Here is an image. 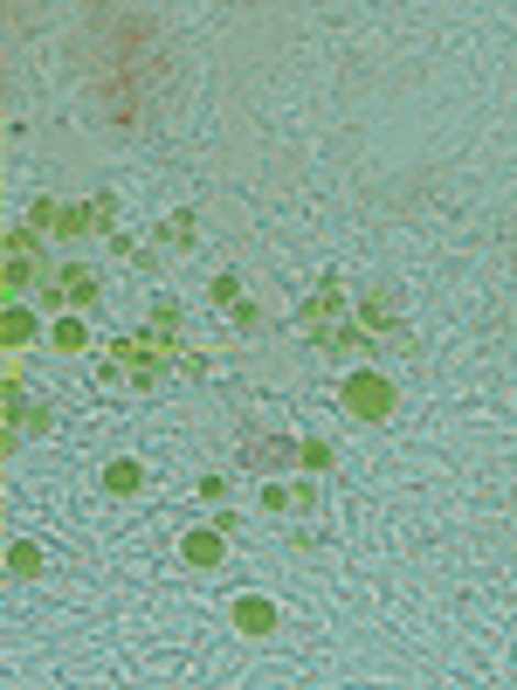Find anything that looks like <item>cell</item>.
I'll use <instances>...</instances> for the list:
<instances>
[{
    "mask_svg": "<svg viewBox=\"0 0 517 690\" xmlns=\"http://www.w3.org/2000/svg\"><path fill=\"white\" fill-rule=\"evenodd\" d=\"M42 242H90V236H111L118 228V200L111 194H90V200H29V221Z\"/></svg>",
    "mask_w": 517,
    "mask_h": 690,
    "instance_id": "cell-1",
    "label": "cell"
},
{
    "mask_svg": "<svg viewBox=\"0 0 517 690\" xmlns=\"http://www.w3.org/2000/svg\"><path fill=\"white\" fill-rule=\"evenodd\" d=\"M48 270L56 263H48V242L35 228H8V236H0V304H35Z\"/></svg>",
    "mask_w": 517,
    "mask_h": 690,
    "instance_id": "cell-2",
    "label": "cell"
},
{
    "mask_svg": "<svg viewBox=\"0 0 517 690\" xmlns=\"http://www.w3.org/2000/svg\"><path fill=\"white\" fill-rule=\"evenodd\" d=\"M166 360H173L166 339H111V352H103V380H118V387H160Z\"/></svg>",
    "mask_w": 517,
    "mask_h": 690,
    "instance_id": "cell-3",
    "label": "cell"
},
{
    "mask_svg": "<svg viewBox=\"0 0 517 690\" xmlns=\"http://www.w3.org/2000/svg\"><path fill=\"white\" fill-rule=\"evenodd\" d=\"M97 297H103V276H97L90 263H56V270H48V284H42V297H35V311H42V318H56V311H90Z\"/></svg>",
    "mask_w": 517,
    "mask_h": 690,
    "instance_id": "cell-4",
    "label": "cell"
},
{
    "mask_svg": "<svg viewBox=\"0 0 517 690\" xmlns=\"http://www.w3.org/2000/svg\"><path fill=\"white\" fill-rule=\"evenodd\" d=\"M339 401H345V415L352 421H386V415H394V380H386V373H345V387H339Z\"/></svg>",
    "mask_w": 517,
    "mask_h": 690,
    "instance_id": "cell-5",
    "label": "cell"
},
{
    "mask_svg": "<svg viewBox=\"0 0 517 690\" xmlns=\"http://www.w3.org/2000/svg\"><path fill=\"white\" fill-rule=\"evenodd\" d=\"M339 318H345V291H339V276H324V284L304 297V331H310V346H331Z\"/></svg>",
    "mask_w": 517,
    "mask_h": 690,
    "instance_id": "cell-6",
    "label": "cell"
},
{
    "mask_svg": "<svg viewBox=\"0 0 517 690\" xmlns=\"http://www.w3.org/2000/svg\"><path fill=\"white\" fill-rule=\"evenodd\" d=\"M0 421H14L21 436H42V428H48V407L29 401V387H21V380H0Z\"/></svg>",
    "mask_w": 517,
    "mask_h": 690,
    "instance_id": "cell-7",
    "label": "cell"
},
{
    "mask_svg": "<svg viewBox=\"0 0 517 690\" xmlns=\"http://www.w3.org/2000/svg\"><path fill=\"white\" fill-rule=\"evenodd\" d=\"M42 346V311L35 304H0V352H29Z\"/></svg>",
    "mask_w": 517,
    "mask_h": 690,
    "instance_id": "cell-8",
    "label": "cell"
},
{
    "mask_svg": "<svg viewBox=\"0 0 517 690\" xmlns=\"http://www.w3.org/2000/svg\"><path fill=\"white\" fill-rule=\"evenodd\" d=\"M179 559H187V567H200V573H215L221 559H228V532H221V525H194L187 539H179Z\"/></svg>",
    "mask_w": 517,
    "mask_h": 690,
    "instance_id": "cell-9",
    "label": "cell"
},
{
    "mask_svg": "<svg viewBox=\"0 0 517 690\" xmlns=\"http://www.w3.org/2000/svg\"><path fill=\"white\" fill-rule=\"evenodd\" d=\"M48 346H56V352H90L84 311H56V318H48Z\"/></svg>",
    "mask_w": 517,
    "mask_h": 690,
    "instance_id": "cell-10",
    "label": "cell"
},
{
    "mask_svg": "<svg viewBox=\"0 0 517 690\" xmlns=\"http://www.w3.org/2000/svg\"><path fill=\"white\" fill-rule=\"evenodd\" d=\"M235 628H242V635H276V601L242 594V601H235Z\"/></svg>",
    "mask_w": 517,
    "mask_h": 690,
    "instance_id": "cell-11",
    "label": "cell"
},
{
    "mask_svg": "<svg viewBox=\"0 0 517 690\" xmlns=\"http://www.w3.org/2000/svg\"><path fill=\"white\" fill-rule=\"evenodd\" d=\"M103 491H111V497H132V491H145V470L132 463V456H118V463L103 470Z\"/></svg>",
    "mask_w": 517,
    "mask_h": 690,
    "instance_id": "cell-12",
    "label": "cell"
},
{
    "mask_svg": "<svg viewBox=\"0 0 517 690\" xmlns=\"http://www.w3.org/2000/svg\"><path fill=\"white\" fill-rule=\"evenodd\" d=\"M359 325H366V331H394V325H400L394 297H366V304H359Z\"/></svg>",
    "mask_w": 517,
    "mask_h": 690,
    "instance_id": "cell-13",
    "label": "cell"
},
{
    "mask_svg": "<svg viewBox=\"0 0 517 690\" xmlns=\"http://www.w3.org/2000/svg\"><path fill=\"white\" fill-rule=\"evenodd\" d=\"M152 236H160V249H187L194 242V215H173V221L152 228Z\"/></svg>",
    "mask_w": 517,
    "mask_h": 690,
    "instance_id": "cell-14",
    "label": "cell"
},
{
    "mask_svg": "<svg viewBox=\"0 0 517 690\" xmlns=\"http://www.w3.org/2000/svg\"><path fill=\"white\" fill-rule=\"evenodd\" d=\"M8 573H14V580H35V573H42V546H29V539H21V546L8 552Z\"/></svg>",
    "mask_w": 517,
    "mask_h": 690,
    "instance_id": "cell-15",
    "label": "cell"
},
{
    "mask_svg": "<svg viewBox=\"0 0 517 690\" xmlns=\"http://www.w3.org/2000/svg\"><path fill=\"white\" fill-rule=\"evenodd\" d=\"M152 331H160V339H173V331H179V304H173V297L152 304Z\"/></svg>",
    "mask_w": 517,
    "mask_h": 690,
    "instance_id": "cell-16",
    "label": "cell"
},
{
    "mask_svg": "<svg viewBox=\"0 0 517 690\" xmlns=\"http://www.w3.org/2000/svg\"><path fill=\"white\" fill-rule=\"evenodd\" d=\"M297 463H304V470H331V442H318V436L297 442Z\"/></svg>",
    "mask_w": 517,
    "mask_h": 690,
    "instance_id": "cell-17",
    "label": "cell"
},
{
    "mask_svg": "<svg viewBox=\"0 0 517 690\" xmlns=\"http://www.w3.org/2000/svg\"><path fill=\"white\" fill-rule=\"evenodd\" d=\"M263 504H270V511H310V491H276V483H270Z\"/></svg>",
    "mask_w": 517,
    "mask_h": 690,
    "instance_id": "cell-18",
    "label": "cell"
},
{
    "mask_svg": "<svg viewBox=\"0 0 517 690\" xmlns=\"http://www.w3.org/2000/svg\"><path fill=\"white\" fill-rule=\"evenodd\" d=\"M14 442H21V428H14V421H0V456H14Z\"/></svg>",
    "mask_w": 517,
    "mask_h": 690,
    "instance_id": "cell-19",
    "label": "cell"
}]
</instances>
